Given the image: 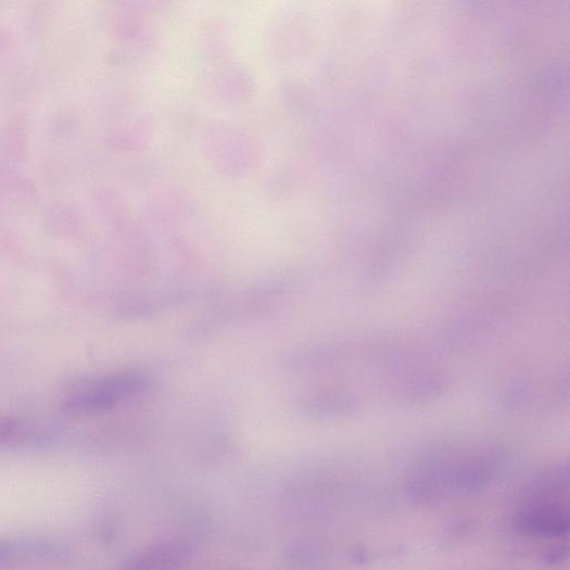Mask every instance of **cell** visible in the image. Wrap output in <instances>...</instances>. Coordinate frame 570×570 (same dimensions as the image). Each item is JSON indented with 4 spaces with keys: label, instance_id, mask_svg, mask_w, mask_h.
I'll return each instance as SVG.
<instances>
[{
    "label": "cell",
    "instance_id": "6da1fadb",
    "mask_svg": "<svg viewBox=\"0 0 570 570\" xmlns=\"http://www.w3.org/2000/svg\"><path fill=\"white\" fill-rule=\"evenodd\" d=\"M507 453L495 444H449L425 455L406 479L408 496L430 504L489 489L502 474Z\"/></svg>",
    "mask_w": 570,
    "mask_h": 570
},
{
    "label": "cell",
    "instance_id": "7a4b0ae2",
    "mask_svg": "<svg viewBox=\"0 0 570 570\" xmlns=\"http://www.w3.org/2000/svg\"><path fill=\"white\" fill-rule=\"evenodd\" d=\"M143 385V379L137 375L105 376L74 389L63 403V410L72 415L107 411L139 392Z\"/></svg>",
    "mask_w": 570,
    "mask_h": 570
},
{
    "label": "cell",
    "instance_id": "3957f363",
    "mask_svg": "<svg viewBox=\"0 0 570 570\" xmlns=\"http://www.w3.org/2000/svg\"><path fill=\"white\" fill-rule=\"evenodd\" d=\"M569 524L568 506L561 499L522 502L514 517L517 532L534 539L566 537Z\"/></svg>",
    "mask_w": 570,
    "mask_h": 570
},
{
    "label": "cell",
    "instance_id": "277c9868",
    "mask_svg": "<svg viewBox=\"0 0 570 570\" xmlns=\"http://www.w3.org/2000/svg\"><path fill=\"white\" fill-rule=\"evenodd\" d=\"M190 555V547L180 541H164L130 555L126 570H180Z\"/></svg>",
    "mask_w": 570,
    "mask_h": 570
},
{
    "label": "cell",
    "instance_id": "5b68a950",
    "mask_svg": "<svg viewBox=\"0 0 570 570\" xmlns=\"http://www.w3.org/2000/svg\"><path fill=\"white\" fill-rule=\"evenodd\" d=\"M25 425L14 417H0V444L11 443L23 436Z\"/></svg>",
    "mask_w": 570,
    "mask_h": 570
}]
</instances>
